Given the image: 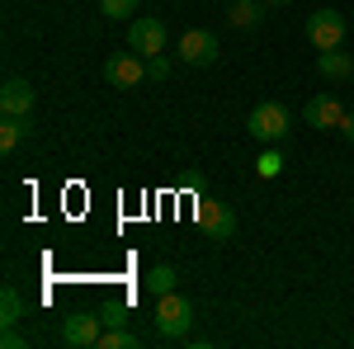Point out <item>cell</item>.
I'll use <instances>...</instances> for the list:
<instances>
[{
	"mask_svg": "<svg viewBox=\"0 0 354 349\" xmlns=\"http://www.w3.org/2000/svg\"><path fill=\"white\" fill-rule=\"evenodd\" d=\"M128 48L142 57H156L165 53V24L156 19V15H142V19H133L128 24Z\"/></svg>",
	"mask_w": 354,
	"mask_h": 349,
	"instance_id": "8992f818",
	"label": "cell"
},
{
	"mask_svg": "<svg viewBox=\"0 0 354 349\" xmlns=\"http://www.w3.org/2000/svg\"><path fill=\"white\" fill-rule=\"evenodd\" d=\"M307 43H312L317 53L340 48V43H345V15H340V10H317V15H307Z\"/></svg>",
	"mask_w": 354,
	"mask_h": 349,
	"instance_id": "3957f363",
	"label": "cell"
},
{
	"mask_svg": "<svg viewBox=\"0 0 354 349\" xmlns=\"http://www.w3.org/2000/svg\"><path fill=\"white\" fill-rule=\"evenodd\" d=\"M142 283H147V293H151V297H165V293H175V269H170V265H156V269H147V279H142Z\"/></svg>",
	"mask_w": 354,
	"mask_h": 349,
	"instance_id": "5bb4252c",
	"label": "cell"
},
{
	"mask_svg": "<svg viewBox=\"0 0 354 349\" xmlns=\"http://www.w3.org/2000/svg\"><path fill=\"white\" fill-rule=\"evenodd\" d=\"M317 71H322L326 81H350V76H354V62H350V53L330 48V53H317Z\"/></svg>",
	"mask_w": 354,
	"mask_h": 349,
	"instance_id": "8fae6325",
	"label": "cell"
},
{
	"mask_svg": "<svg viewBox=\"0 0 354 349\" xmlns=\"http://www.w3.org/2000/svg\"><path fill=\"white\" fill-rule=\"evenodd\" d=\"M255 170H260V180H279V170H283V156H279V151L270 147V151L255 161Z\"/></svg>",
	"mask_w": 354,
	"mask_h": 349,
	"instance_id": "e0dca14e",
	"label": "cell"
},
{
	"mask_svg": "<svg viewBox=\"0 0 354 349\" xmlns=\"http://www.w3.org/2000/svg\"><path fill=\"white\" fill-rule=\"evenodd\" d=\"M194 213H198V227H203L213 241H227V236L236 232V213H232V203H222V198H203Z\"/></svg>",
	"mask_w": 354,
	"mask_h": 349,
	"instance_id": "52a82bcc",
	"label": "cell"
},
{
	"mask_svg": "<svg viewBox=\"0 0 354 349\" xmlns=\"http://www.w3.org/2000/svg\"><path fill=\"white\" fill-rule=\"evenodd\" d=\"M100 317H104V326H123V321H128V312H123V307H104Z\"/></svg>",
	"mask_w": 354,
	"mask_h": 349,
	"instance_id": "ffe728a7",
	"label": "cell"
},
{
	"mask_svg": "<svg viewBox=\"0 0 354 349\" xmlns=\"http://www.w3.org/2000/svg\"><path fill=\"white\" fill-rule=\"evenodd\" d=\"M265 5H293V0H265Z\"/></svg>",
	"mask_w": 354,
	"mask_h": 349,
	"instance_id": "603a6c76",
	"label": "cell"
},
{
	"mask_svg": "<svg viewBox=\"0 0 354 349\" xmlns=\"http://www.w3.org/2000/svg\"><path fill=\"white\" fill-rule=\"evenodd\" d=\"M104 15L109 19H128V15H137V0H104Z\"/></svg>",
	"mask_w": 354,
	"mask_h": 349,
	"instance_id": "ac0fdd59",
	"label": "cell"
},
{
	"mask_svg": "<svg viewBox=\"0 0 354 349\" xmlns=\"http://www.w3.org/2000/svg\"><path fill=\"white\" fill-rule=\"evenodd\" d=\"M302 118H307L312 128H340V123H345V109H340L335 95H317V100H307Z\"/></svg>",
	"mask_w": 354,
	"mask_h": 349,
	"instance_id": "9c48e42d",
	"label": "cell"
},
{
	"mask_svg": "<svg viewBox=\"0 0 354 349\" xmlns=\"http://www.w3.org/2000/svg\"><path fill=\"white\" fill-rule=\"evenodd\" d=\"M0 345H5V349H19V345H24V335H19L15 326H5V335H0Z\"/></svg>",
	"mask_w": 354,
	"mask_h": 349,
	"instance_id": "44dd1931",
	"label": "cell"
},
{
	"mask_svg": "<svg viewBox=\"0 0 354 349\" xmlns=\"http://www.w3.org/2000/svg\"><path fill=\"white\" fill-rule=\"evenodd\" d=\"M28 109H33V85L19 81V76H10V81L0 85V113H19V118H28Z\"/></svg>",
	"mask_w": 354,
	"mask_h": 349,
	"instance_id": "30bf717a",
	"label": "cell"
},
{
	"mask_svg": "<svg viewBox=\"0 0 354 349\" xmlns=\"http://www.w3.org/2000/svg\"><path fill=\"white\" fill-rule=\"evenodd\" d=\"M24 137H28V118H19V113H5L0 118V151H15Z\"/></svg>",
	"mask_w": 354,
	"mask_h": 349,
	"instance_id": "7c38bea8",
	"label": "cell"
},
{
	"mask_svg": "<svg viewBox=\"0 0 354 349\" xmlns=\"http://www.w3.org/2000/svg\"><path fill=\"white\" fill-rule=\"evenodd\" d=\"M0 321H5V326H19V321H24V297H19L15 283H5V293H0Z\"/></svg>",
	"mask_w": 354,
	"mask_h": 349,
	"instance_id": "4fadbf2b",
	"label": "cell"
},
{
	"mask_svg": "<svg viewBox=\"0 0 354 349\" xmlns=\"http://www.w3.org/2000/svg\"><path fill=\"white\" fill-rule=\"evenodd\" d=\"M189 326H194L189 297H180V293L156 297V330H161L165 340H185V335H189Z\"/></svg>",
	"mask_w": 354,
	"mask_h": 349,
	"instance_id": "7a4b0ae2",
	"label": "cell"
},
{
	"mask_svg": "<svg viewBox=\"0 0 354 349\" xmlns=\"http://www.w3.org/2000/svg\"><path fill=\"white\" fill-rule=\"evenodd\" d=\"M180 62H189V66H213V62H218V38H213L208 28L180 33Z\"/></svg>",
	"mask_w": 354,
	"mask_h": 349,
	"instance_id": "ba28073f",
	"label": "cell"
},
{
	"mask_svg": "<svg viewBox=\"0 0 354 349\" xmlns=\"http://www.w3.org/2000/svg\"><path fill=\"white\" fill-rule=\"evenodd\" d=\"M340 133H345V142H354V113H345V123H340Z\"/></svg>",
	"mask_w": 354,
	"mask_h": 349,
	"instance_id": "7402d4cb",
	"label": "cell"
},
{
	"mask_svg": "<svg viewBox=\"0 0 354 349\" xmlns=\"http://www.w3.org/2000/svg\"><path fill=\"white\" fill-rule=\"evenodd\" d=\"M165 76H170V62H165L161 53L147 57V81H165Z\"/></svg>",
	"mask_w": 354,
	"mask_h": 349,
	"instance_id": "d6986e66",
	"label": "cell"
},
{
	"mask_svg": "<svg viewBox=\"0 0 354 349\" xmlns=\"http://www.w3.org/2000/svg\"><path fill=\"white\" fill-rule=\"evenodd\" d=\"M142 340H137L133 330H123V326H104V335H100V349H137Z\"/></svg>",
	"mask_w": 354,
	"mask_h": 349,
	"instance_id": "2e32d148",
	"label": "cell"
},
{
	"mask_svg": "<svg viewBox=\"0 0 354 349\" xmlns=\"http://www.w3.org/2000/svg\"><path fill=\"white\" fill-rule=\"evenodd\" d=\"M100 335H104L100 312H76V317L62 321V345H71V349H100Z\"/></svg>",
	"mask_w": 354,
	"mask_h": 349,
	"instance_id": "277c9868",
	"label": "cell"
},
{
	"mask_svg": "<svg viewBox=\"0 0 354 349\" xmlns=\"http://www.w3.org/2000/svg\"><path fill=\"white\" fill-rule=\"evenodd\" d=\"M260 5H265V0H232V24H236V28L260 24V19H265V15H260Z\"/></svg>",
	"mask_w": 354,
	"mask_h": 349,
	"instance_id": "9a60e30c",
	"label": "cell"
},
{
	"mask_svg": "<svg viewBox=\"0 0 354 349\" xmlns=\"http://www.w3.org/2000/svg\"><path fill=\"white\" fill-rule=\"evenodd\" d=\"M104 81L113 90H133V85L147 81V57L142 53H113L104 57Z\"/></svg>",
	"mask_w": 354,
	"mask_h": 349,
	"instance_id": "5b68a950",
	"label": "cell"
},
{
	"mask_svg": "<svg viewBox=\"0 0 354 349\" xmlns=\"http://www.w3.org/2000/svg\"><path fill=\"white\" fill-rule=\"evenodd\" d=\"M245 128H250V137H260V142H283L288 137V128H293V118H288V109L279 104V100H260V104L250 109V118H245Z\"/></svg>",
	"mask_w": 354,
	"mask_h": 349,
	"instance_id": "6da1fadb",
	"label": "cell"
}]
</instances>
